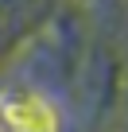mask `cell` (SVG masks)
I'll return each mask as SVG.
<instances>
[{
  "mask_svg": "<svg viewBox=\"0 0 128 132\" xmlns=\"http://www.w3.org/2000/svg\"><path fill=\"white\" fill-rule=\"evenodd\" d=\"M0 128L4 132H54V109L31 93L4 97L0 101Z\"/></svg>",
  "mask_w": 128,
  "mask_h": 132,
  "instance_id": "6da1fadb",
  "label": "cell"
}]
</instances>
